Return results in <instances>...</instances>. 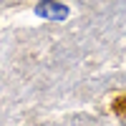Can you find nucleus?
<instances>
[{"label":"nucleus","mask_w":126,"mask_h":126,"mask_svg":"<svg viewBox=\"0 0 126 126\" xmlns=\"http://www.w3.org/2000/svg\"><path fill=\"white\" fill-rule=\"evenodd\" d=\"M38 3H48V0H38Z\"/></svg>","instance_id":"f03ea898"},{"label":"nucleus","mask_w":126,"mask_h":126,"mask_svg":"<svg viewBox=\"0 0 126 126\" xmlns=\"http://www.w3.org/2000/svg\"><path fill=\"white\" fill-rule=\"evenodd\" d=\"M35 13L40 18H50V20H66L68 18V8L66 5H61V3H38L35 8Z\"/></svg>","instance_id":"f257e3e1"}]
</instances>
